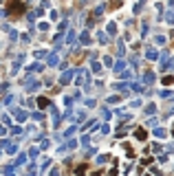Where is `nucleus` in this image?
I'll return each mask as SVG.
<instances>
[{"label":"nucleus","mask_w":174,"mask_h":176,"mask_svg":"<svg viewBox=\"0 0 174 176\" xmlns=\"http://www.w3.org/2000/svg\"><path fill=\"white\" fill-rule=\"evenodd\" d=\"M7 11H9V16H11V18H18L20 13H24V5H22V2H9V5H7Z\"/></svg>","instance_id":"f257e3e1"},{"label":"nucleus","mask_w":174,"mask_h":176,"mask_svg":"<svg viewBox=\"0 0 174 176\" xmlns=\"http://www.w3.org/2000/svg\"><path fill=\"white\" fill-rule=\"evenodd\" d=\"M137 139H145V130H137Z\"/></svg>","instance_id":"f03ea898"}]
</instances>
